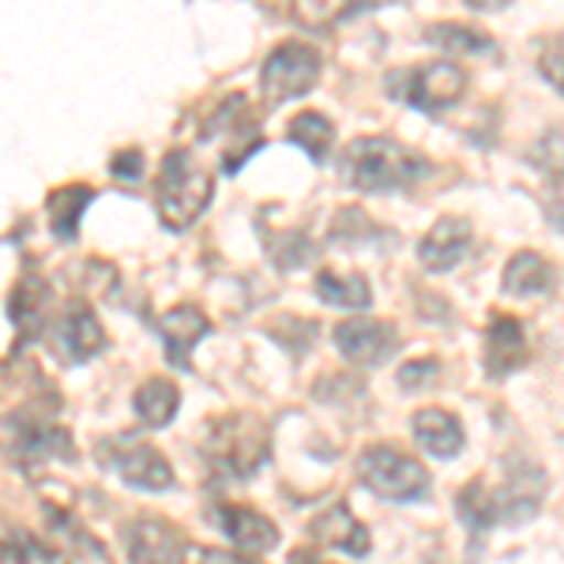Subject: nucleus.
I'll return each instance as SVG.
<instances>
[{
    "label": "nucleus",
    "mask_w": 564,
    "mask_h": 564,
    "mask_svg": "<svg viewBox=\"0 0 564 564\" xmlns=\"http://www.w3.org/2000/svg\"><path fill=\"white\" fill-rule=\"evenodd\" d=\"M553 282H557V271L539 252H516L505 268V290L512 297H539L553 290Z\"/></svg>",
    "instance_id": "obj_19"
},
{
    "label": "nucleus",
    "mask_w": 564,
    "mask_h": 564,
    "mask_svg": "<svg viewBox=\"0 0 564 564\" xmlns=\"http://www.w3.org/2000/svg\"><path fill=\"white\" fill-rule=\"evenodd\" d=\"M57 343L68 361H90L106 347V332L87 305H68L65 316L57 321Z\"/></svg>",
    "instance_id": "obj_14"
},
{
    "label": "nucleus",
    "mask_w": 564,
    "mask_h": 564,
    "mask_svg": "<svg viewBox=\"0 0 564 564\" xmlns=\"http://www.w3.org/2000/svg\"><path fill=\"white\" fill-rule=\"evenodd\" d=\"M294 4V20L313 26V31H324V26L339 23L343 15H354L361 8V0H290Z\"/></svg>",
    "instance_id": "obj_26"
},
{
    "label": "nucleus",
    "mask_w": 564,
    "mask_h": 564,
    "mask_svg": "<svg viewBox=\"0 0 564 564\" xmlns=\"http://www.w3.org/2000/svg\"><path fill=\"white\" fill-rule=\"evenodd\" d=\"M539 72L550 87H557L564 95V34L561 39H550L542 45V57H539Z\"/></svg>",
    "instance_id": "obj_29"
},
{
    "label": "nucleus",
    "mask_w": 564,
    "mask_h": 564,
    "mask_svg": "<svg viewBox=\"0 0 564 564\" xmlns=\"http://www.w3.org/2000/svg\"><path fill=\"white\" fill-rule=\"evenodd\" d=\"M8 557H12V564H72L65 553H57L53 545H45L26 531H8Z\"/></svg>",
    "instance_id": "obj_27"
},
{
    "label": "nucleus",
    "mask_w": 564,
    "mask_h": 564,
    "mask_svg": "<svg viewBox=\"0 0 564 564\" xmlns=\"http://www.w3.org/2000/svg\"><path fill=\"white\" fill-rule=\"evenodd\" d=\"M313 539L327 545V550H339V553H354V557H366L369 553V531L350 516L347 505H332L327 512H321L313 520Z\"/></svg>",
    "instance_id": "obj_15"
},
{
    "label": "nucleus",
    "mask_w": 564,
    "mask_h": 564,
    "mask_svg": "<svg viewBox=\"0 0 564 564\" xmlns=\"http://www.w3.org/2000/svg\"><path fill=\"white\" fill-rule=\"evenodd\" d=\"M470 249V226L463 218H441L417 245V260L425 271H452Z\"/></svg>",
    "instance_id": "obj_12"
},
{
    "label": "nucleus",
    "mask_w": 564,
    "mask_h": 564,
    "mask_svg": "<svg viewBox=\"0 0 564 564\" xmlns=\"http://www.w3.org/2000/svg\"><path fill=\"white\" fill-rule=\"evenodd\" d=\"M215 520H218V527H223L226 539H230L234 545H241V550L263 553V550H271V545L279 542L275 523H271L263 512H257V508L223 505V508L215 512Z\"/></svg>",
    "instance_id": "obj_13"
},
{
    "label": "nucleus",
    "mask_w": 564,
    "mask_h": 564,
    "mask_svg": "<svg viewBox=\"0 0 564 564\" xmlns=\"http://www.w3.org/2000/svg\"><path fill=\"white\" fill-rule=\"evenodd\" d=\"M124 550H129V564H181L185 534L174 523L143 516L124 527Z\"/></svg>",
    "instance_id": "obj_10"
},
{
    "label": "nucleus",
    "mask_w": 564,
    "mask_h": 564,
    "mask_svg": "<svg viewBox=\"0 0 564 564\" xmlns=\"http://www.w3.org/2000/svg\"><path fill=\"white\" fill-rule=\"evenodd\" d=\"M143 174V154L140 151H121L113 159V177H124V181H140Z\"/></svg>",
    "instance_id": "obj_31"
},
{
    "label": "nucleus",
    "mask_w": 564,
    "mask_h": 564,
    "mask_svg": "<svg viewBox=\"0 0 564 564\" xmlns=\"http://www.w3.org/2000/svg\"><path fill=\"white\" fill-rule=\"evenodd\" d=\"M335 347L354 366H384L391 354L399 350L395 327L384 321H372V316H350L335 327Z\"/></svg>",
    "instance_id": "obj_9"
},
{
    "label": "nucleus",
    "mask_w": 564,
    "mask_h": 564,
    "mask_svg": "<svg viewBox=\"0 0 564 564\" xmlns=\"http://www.w3.org/2000/svg\"><path fill=\"white\" fill-rule=\"evenodd\" d=\"M159 332H162V339H166V358L174 361V366L185 369L188 366V350H193L196 343L212 332V324H207V316L199 313V308L177 305V308H170V313L162 316Z\"/></svg>",
    "instance_id": "obj_16"
},
{
    "label": "nucleus",
    "mask_w": 564,
    "mask_h": 564,
    "mask_svg": "<svg viewBox=\"0 0 564 564\" xmlns=\"http://www.w3.org/2000/svg\"><path fill=\"white\" fill-rule=\"evenodd\" d=\"M358 478H361V486L384 500H417L430 489V475H425L422 463L388 448V444H377V448L361 452Z\"/></svg>",
    "instance_id": "obj_6"
},
{
    "label": "nucleus",
    "mask_w": 564,
    "mask_h": 564,
    "mask_svg": "<svg viewBox=\"0 0 564 564\" xmlns=\"http://www.w3.org/2000/svg\"><path fill=\"white\" fill-rule=\"evenodd\" d=\"M95 199V188L90 185H65L57 193H50L45 199V215H50V230L57 234L61 241H72L79 234V218H84V207Z\"/></svg>",
    "instance_id": "obj_21"
},
{
    "label": "nucleus",
    "mask_w": 564,
    "mask_h": 564,
    "mask_svg": "<svg viewBox=\"0 0 564 564\" xmlns=\"http://www.w3.org/2000/svg\"><path fill=\"white\" fill-rule=\"evenodd\" d=\"M15 456L20 467H34V463L50 459V456H76L65 430H53L45 422H15Z\"/></svg>",
    "instance_id": "obj_18"
},
{
    "label": "nucleus",
    "mask_w": 564,
    "mask_h": 564,
    "mask_svg": "<svg viewBox=\"0 0 564 564\" xmlns=\"http://www.w3.org/2000/svg\"><path fill=\"white\" fill-rule=\"evenodd\" d=\"M177 403H181V395L166 377H151L148 384L135 391V414H140V422L151 425V430H162V425L174 422Z\"/></svg>",
    "instance_id": "obj_22"
},
{
    "label": "nucleus",
    "mask_w": 564,
    "mask_h": 564,
    "mask_svg": "<svg viewBox=\"0 0 564 564\" xmlns=\"http://www.w3.org/2000/svg\"><path fill=\"white\" fill-rule=\"evenodd\" d=\"M212 193H215V181L207 174L204 166L193 159V151L177 148L162 159V170H159V215H162V226L170 230H188L199 215L207 212L212 204Z\"/></svg>",
    "instance_id": "obj_4"
},
{
    "label": "nucleus",
    "mask_w": 564,
    "mask_h": 564,
    "mask_svg": "<svg viewBox=\"0 0 564 564\" xmlns=\"http://www.w3.org/2000/svg\"><path fill=\"white\" fill-rule=\"evenodd\" d=\"M430 174V162L417 151L388 135H361L343 151V177L358 193H391V188H411L414 181Z\"/></svg>",
    "instance_id": "obj_2"
},
{
    "label": "nucleus",
    "mask_w": 564,
    "mask_h": 564,
    "mask_svg": "<svg viewBox=\"0 0 564 564\" xmlns=\"http://www.w3.org/2000/svg\"><path fill=\"white\" fill-rule=\"evenodd\" d=\"M436 372H441V366H436L433 358H425V361H406L403 372H399V384H403L406 391H414V388H422V384H433Z\"/></svg>",
    "instance_id": "obj_30"
},
{
    "label": "nucleus",
    "mask_w": 564,
    "mask_h": 564,
    "mask_svg": "<svg viewBox=\"0 0 564 564\" xmlns=\"http://www.w3.org/2000/svg\"><path fill=\"white\" fill-rule=\"evenodd\" d=\"M290 564H324V561L316 557V553H308V550H297L294 557H290Z\"/></svg>",
    "instance_id": "obj_33"
},
{
    "label": "nucleus",
    "mask_w": 564,
    "mask_h": 564,
    "mask_svg": "<svg viewBox=\"0 0 564 564\" xmlns=\"http://www.w3.org/2000/svg\"><path fill=\"white\" fill-rule=\"evenodd\" d=\"M45 305H50V286H45L39 275H26V279L15 282L12 302H8V308H12V313H8V316H12L15 327H20L23 343H31L34 335L42 332Z\"/></svg>",
    "instance_id": "obj_20"
},
{
    "label": "nucleus",
    "mask_w": 564,
    "mask_h": 564,
    "mask_svg": "<svg viewBox=\"0 0 564 564\" xmlns=\"http://www.w3.org/2000/svg\"><path fill=\"white\" fill-rule=\"evenodd\" d=\"M321 79V53L305 42H286L271 50V57L260 68V95L268 106H282L290 98L305 95Z\"/></svg>",
    "instance_id": "obj_7"
},
{
    "label": "nucleus",
    "mask_w": 564,
    "mask_h": 564,
    "mask_svg": "<svg viewBox=\"0 0 564 564\" xmlns=\"http://www.w3.org/2000/svg\"><path fill=\"white\" fill-rule=\"evenodd\" d=\"M316 297L335 308H369L372 290L361 275H335V271H321L316 275Z\"/></svg>",
    "instance_id": "obj_24"
},
{
    "label": "nucleus",
    "mask_w": 564,
    "mask_h": 564,
    "mask_svg": "<svg viewBox=\"0 0 564 564\" xmlns=\"http://www.w3.org/2000/svg\"><path fill=\"white\" fill-rule=\"evenodd\" d=\"M542 494H545V475L534 463H508L505 481H500L497 489L486 486L481 478L463 486L459 516L467 520V527H475V531H486V527H497V523L516 527L539 512Z\"/></svg>",
    "instance_id": "obj_1"
},
{
    "label": "nucleus",
    "mask_w": 564,
    "mask_h": 564,
    "mask_svg": "<svg viewBox=\"0 0 564 564\" xmlns=\"http://www.w3.org/2000/svg\"><path fill=\"white\" fill-rule=\"evenodd\" d=\"M102 467L117 470L129 486L135 489H170L174 486V470L162 452H154L151 444H135L129 436H113V441L98 444Z\"/></svg>",
    "instance_id": "obj_8"
},
{
    "label": "nucleus",
    "mask_w": 564,
    "mask_h": 564,
    "mask_svg": "<svg viewBox=\"0 0 564 564\" xmlns=\"http://www.w3.org/2000/svg\"><path fill=\"white\" fill-rule=\"evenodd\" d=\"M545 207H550L553 223L564 226V177H557V185H553V193L545 196Z\"/></svg>",
    "instance_id": "obj_32"
},
{
    "label": "nucleus",
    "mask_w": 564,
    "mask_h": 564,
    "mask_svg": "<svg viewBox=\"0 0 564 564\" xmlns=\"http://www.w3.org/2000/svg\"><path fill=\"white\" fill-rule=\"evenodd\" d=\"M425 39L441 50H456V53H494V39L489 34L475 31V26H463V23H441L430 26Z\"/></svg>",
    "instance_id": "obj_25"
},
{
    "label": "nucleus",
    "mask_w": 564,
    "mask_h": 564,
    "mask_svg": "<svg viewBox=\"0 0 564 564\" xmlns=\"http://www.w3.org/2000/svg\"><path fill=\"white\" fill-rule=\"evenodd\" d=\"M414 441L422 444L430 456L436 459H452L459 456L463 448V425L456 422V414L448 411H436V406H430V411H417L414 414Z\"/></svg>",
    "instance_id": "obj_17"
},
{
    "label": "nucleus",
    "mask_w": 564,
    "mask_h": 564,
    "mask_svg": "<svg viewBox=\"0 0 564 564\" xmlns=\"http://www.w3.org/2000/svg\"><path fill=\"white\" fill-rule=\"evenodd\" d=\"M467 90V76L452 61H430V65L399 68L388 76V95L395 102H406L422 113H441V109L456 106Z\"/></svg>",
    "instance_id": "obj_5"
},
{
    "label": "nucleus",
    "mask_w": 564,
    "mask_h": 564,
    "mask_svg": "<svg viewBox=\"0 0 564 564\" xmlns=\"http://www.w3.org/2000/svg\"><path fill=\"white\" fill-rule=\"evenodd\" d=\"M531 162L539 170H545V174L564 177V129L545 132L542 140L531 148Z\"/></svg>",
    "instance_id": "obj_28"
},
{
    "label": "nucleus",
    "mask_w": 564,
    "mask_h": 564,
    "mask_svg": "<svg viewBox=\"0 0 564 564\" xmlns=\"http://www.w3.org/2000/svg\"><path fill=\"white\" fill-rule=\"evenodd\" d=\"M527 332L516 316L497 313L486 332V369L494 377H512L527 366Z\"/></svg>",
    "instance_id": "obj_11"
},
{
    "label": "nucleus",
    "mask_w": 564,
    "mask_h": 564,
    "mask_svg": "<svg viewBox=\"0 0 564 564\" xmlns=\"http://www.w3.org/2000/svg\"><path fill=\"white\" fill-rule=\"evenodd\" d=\"M286 140L297 143V148H302L313 162H324L327 151H332V143H335V129H332V121H327L324 113L305 109V113H297L294 121H290Z\"/></svg>",
    "instance_id": "obj_23"
},
{
    "label": "nucleus",
    "mask_w": 564,
    "mask_h": 564,
    "mask_svg": "<svg viewBox=\"0 0 564 564\" xmlns=\"http://www.w3.org/2000/svg\"><path fill=\"white\" fill-rule=\"evenodd\" d=\"M199 452H204L212 470H218L223 478H252L268 463L271 436L260 417L230 414V417H218L212 430H207Z\"/></svg>",
    "instance_id": "obj_3"
}]
</instances>
